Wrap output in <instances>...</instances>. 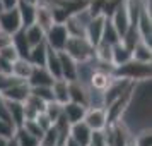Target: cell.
I'll return each instance as SVG.
<instances>
[{
    "instance_id": "6da1fadb",
    "label": "cell",
    "mask_w": 152,
    "mask_h": 146,
    "mask_svg": "<svg viewBox=\"0 0 152 146\" xmlns=\"http://www.w3.org/2000/svg\"><path fill=\"white\" fill-rule=\"evenodd\" d=\"M63 52L69 57H72L77 64H82L94 59V47L86 38H69Z\"/></svg>"
},
{
    "instance_id": "7a4b0ae2",
    "label": "cell",
    "mask_w": 152,
    "mask_h": 146,
    "mask_svg": "<svg viewBox=\"0 0 152 146\" xmlns=\"http://www.w3.org/2000/svg\"><path fill=\"white\" fill-rule=\"evenodd\" d=\"M69 42V33L65 29V24H53L45 33V45L53 52H63Z\"/></svg>"
},
{
    "instance_id": "3957f363",
    "label": "cell",
    "mask_w": 152,
    "mask_h": 146,
    "mask_svg": "<svg viewBox=\"0 0 152 146\" xmlns=\"http://www.w3.org/2000/svg\"><path fill=\"white\" fill-rule=\"evenodd\" d=\"M82 122L87 125L92 132L94 131H104V129L108 127L106 108H87Z\"/></svg>"
},
{
    "instance_id": "277c9868",
    "label": "cell",
    "mask_w": 152,
    "mask_h": 146,
    "mask_svg": "<svg viewBox=\"0 0 152 146\" xmlns=\"http://www.w3.org/2000/svg\"><path fill=\"white\" fill-rule=\"evenodd\" d=\"M110 22L113 24V28L116 29V33L120 35V38H123L125 33L130 29V19H128V14H126V9H125V4L123 0L116 5V9L111 12V16L108 17Z\"/></svg>"
},
{
    "instance_id": "5b68a950",
    "label": "cell",
    "mask_w": 152,
    "mask_h": 146,
    "mask_svg": "<svg viewBox=\"0 0 152 146\" xmlns=\"http://www.w3.org/2000/svg\"><path fill=\"white\" fill-rule=\"evenodd\" d=\"M0 29L9 35H15L22 29V22L19 17L17 9H9V10H0Z\"/></svg>"
},
{
    "instance_id": "8992f818",
    "label": "cell",
    "mask_w": 152,
    "mask_h": 146,
    "mask_svg": "<svg viewBox=\"0 0 152 146\" xmlns=\"http://www.w3.org/2000/svg\"><path fill=\"white\" fill-rule=\"evenodd\" d=\"M115 79H116V76H113V74H108V72L94 69V72H92L91 77H89L87 86H89L91 90H94V91H97V93H103L104 95V93L111 88V84L115 83Z\"/></svg>"
},
{
    "instance_id": "52a82bcc",
    "label": "cell",
    "mask_w": 152,
    "mask_h": 146,
    "mask_svg": "<svg viewBox=\"0 0 152 146\" xmlns=\"http://www.w3.org/2000/svg\"><path fill=\"white\" fill-rule=\"evenodd\" d=\"M2 98L7 100V102H17V103H24L29 96V84L26 81H17L12 86H9L7 90H4Z\"/></svg>"
},
{
    "instance_id": "ba28073f",
    "label": "cell",
    "mask_w": 152,
    "mask_h": 146,
    "mask_svg": "<svg viewBox=\"0 0 152 146\" xmlns=\"http://www.w3.org/2000/svg\"><path fill=\"white\" fill-rule=\"evenodd\" d=\"M104 22H106V16H96V17L91 19V22L87 24V28H86V40L92 47H96L97 43H101Z\"/></svg>"
},
{
    "instance_id": "9c48e42d",
    "label": "cell",
    "mask_w": 152,
    "mask_h": 146,
    "mask_svg": "<svg viewBox=\"0 0 152 146\" xmlns=\"http://www.w3.org/2000/svg\"><path fill=\"white\" fill-rule=\"evenodd\" d=\"M87 100H89V86L80 83V81H72L69 83V102L79 103L87 108Z\"/></svg>"
},
{
    "instance_id": "30bf717a",
    "label": "cell",
    "mask_w": 152,
    "mask_h": 146,
    "mask_svg": "<svg viewBox=\"0 0 152 146\" xmlns=\"http://www.w3.org/2000/svg\"><path fill=\"white\" fill-rule=\"evenodd\" d=\"M91 136H92V131H91L84 122H77V124L70 125L69 139H70V141H74L75 145H79V146H89Z\"/></svg>"
},
{
    "instance_id": "8fae6325",
    "label": "cell",
    "mask_w": 152,
    "mask_h": 146,
    "mask_svg": "<svg viewBox=\"0 0 152 146\" xmlns=\"http://www.w3.org/2000/svg\"><path fill=\"white\" fill-rule=\"evenodd\" d=\"M135 28H137V33H138L140 42L151 45L152 43V16L147 14L145 10H142L140 16H138V19H137Z\"/></svg>"
},
{
    "instance_id": "7c38bea8",
    "label": "cell",
    "mask_w": 152,
    "mask_h": 146,
    "mask_svg": "<svg viewBox=\"0 0 152 146\" xmlns=\"http://www.w3.org/2000/svg\"><path fill=\"white\" fill-rule=\"evenodd\" d=\"M58 59H60V70H62V79L67 83L77 81V62L69 57L65 52H58Z\"/></svg>"
},
{
    "instance_id": "4fadbf2b",
    "label": "cell",
    "mask_w": 152,
    "mask_h": 146,
    "mask_svg": "<svg viewBox=\"0 0 152 146\" xmlns=\"http://www.w3.org/2000/svg\"><path fill=\"white\" fill-rule=\"evenodd\" d=\"M53 77L50 76V72L45 67H33V72L28 79L29 88H39V86H51L53 84Z\"/></svg>"
},
{
    "instance_id": "5bb4252c",
    "label": "cell",
    "mask_w": 152,
    "mask_h": 146,
    "mask_svg": "<svg viewBox=\"0 0 152 146\" xmlns=\"http://www.w3.org/2000/svg\"><path fill=\"white\" fill-rule=\"evenodd\" d=\"M17 12H19V17H21V22H22V29L33 26L36 21V5L33 4H28L24 0H19L17 4Z\"/></svg>"
},
{
    "instance_id": "9a60e30c",
    "label": "cell",
    "mask_w": 152,
    "mask_h": 146,
    "mask_svg": "<svg viewBox=\"0 0 152 146\" xmlns=\"http://www.w3.org/2000/svg\"><path fill=\"white\" fill-rule=\"evenodd\" d=\"M130 60H132V52L121 42L111 47V64L116 69L118 67H123L125 64H128Z\"/></svg>"
},
{
    "instance_id": "2e32d148",
    "label": "cell",
    "mask_w": 152,
    "mask_h": 146,
    "mask_svg": "<svg viewBox=\"0 0 152 146\" xmlns=\"http://www.w3.org/2000/svg\"><path fill=\"white\" fill-rule=\"evenodd\" d=\"M86 110H87V108H86V107H82V105L69 102V103L63 105V117H65V120H67L70 125L77 124V122H82V120H84Z\"/></svg>"
},
{
    "instance_id": "e0dca14e",
    "label": "cell",
    "mask_w": 152,
    "mask_h": 146,
    "mask_svg": "<svg viewBox=\"0 0 152 146\" xmlns=\"http://www.w3.org/2000/svg\"><path fill=\"white\" fill-rule=\"evenodd\" d=\"M34 24H38L45 33L55 24V22H53V16H51V9H50L46 4H43V2L36 5V21H34Z\"/></svg>"
},
{
    "instance_id": "ac0fdd59",
    "label": "cell",
    "mask_w": 152,
    "mask_h": 146,
    "mask_svg": "<svg viewBox=\"0 0 152 146\" xmlns=\"http://www.w3.org/2000/svg\"><path fill=\"white\" fill-rule=\"evenodd\" d=\"M5 107H7V113H9V119H10L12 125L15 129L22 127V124H24V107H22V103L7 102L5 100Z\"/></svg>"
},
{
    "instance_id": "d6986e66",
    "label": "cell",
    "mask_w": 152,
    "mask_h": 146,
    "mask_svg": "<svg viewBox=\"0 0 152 146\" xmlns=\"http://www.w3.org/2000/svg\"><path fill=\"white\" fill-rule=\"evenodd\" d=\"M132 60L140 64H151L152 62V47L144 42H137V45L132 48Z\"/></svg>"
},
{
    "instance_id": "ffe728a7",
    "label": "cell",
    "mask_w": 152,
    "mask_h": 146,
    "mask_svg": "<svg viewBox=\"0 0 152 146\" xmlns=\"http://www.w3.org/2000/svg\"><path fill=\"white\" fill-rule=\"evenodd\" d=\"M31 72H33V65H31V62L26 60V59H17V60L12 64L10 76H14L15 79H21V81H26V83H28Z\"/></svg>"
},
{
    "instance_id": "44dd1931",
    "label": "cell",
    "mask_w": 152,
    "mask_h": 146,
    "mask_svg": "<svg viewBox=\"0 0 152 146\" xmlns=\"http://www.w3.org/2000/svg\"><path fill=\"white\" fill-rule=\"evenodd\" d=\"M51 93H53V102L60 105L69 103V83L65 79H56L51 84Z\"/></svg>"
},
{
    "instance_id": "7402d4cb",
    "label": "cell",
    "mask_w": 152,
    "mask_h": 146,
    "mask_svg": "<svg viewBox=\"0 0 152 146\" xmlns=\"http://www.w3.org/2000/svg\"><path fill=\"white\" fill-rule=\"evenodd\" d=\"M46 55H48V47L45 43H41V45H36V47H33V48L29 50L28 60L31 62L33 67H45Z\"/></svg>"
},
{
    "instance_id": "603a6c76",
    "label": "cell",
    "mask_w": 152,
    "mask_h": 146,
    "mask_svg": "<svg viewBox=\"0 0 152 146\" xmlns=\"http://www.w3.org/2000/svg\"><path fill=\"white\" fill-rule=\"evenodd\" d=\"M12 45H14V48H15V52H17L19 59H26V60H28L31 47H29L28 40H26V36H24V29H21V31H17L15 35H12Z\"/></svg>"
},
{
    "instance_id": "cb8c5ba5",
    "label": "cell",
    "mask_w": 152,
    "mask_h": 146,
    "mask_svg": "<svg viewBox=\"0 0 152 146\" xmlns=\"http://www.w3.org/2000/svg\"><path fill=\"white\" fill-rule=\"evenodd\" d=\"M45 69L50 72V76L53 79H62V70H60V59L58 53L53 50L48 48V55H46V64H45Z\"/></svg>"
},
{
    "instance_id": "d4e9b609",
    "label": "cell",
    "mask_w": 152,
    "mask_h": 146,
    "mask_svg": "<svg viewBox=\"0 0 152 146\" xmlns=\"http://www.w3.org/2000/svg\"><path fill=\"white\" fill-rule=\"evenodd\" d=\"M24 36H26V40H28L31 48L36 47V45L45 43V31H43L38 24H33V26H29V28L24 29Z\"/></svg>"
},
{
    "instance_id": "484cf974",
    "label": "cell",
    "mask_w": 152,
    "mask_h": 146,
    "mask_svg": "<svg viewBox=\"0 0 152 146\" xmlns=\"http://www.w3.org/2000/svg\"><path fill=\"white\" fill-rule=\"evenodd\" d=\"M101 42L106 43V45H116V43L121 42L120 35L116 33V29L113 28V24L110 22V19L106 17V22H104V29H103V36H101Z\"/></svg>"
},
{
    "instance_id": "4316f807",
    "label": "cell",
    "mask_w": 152,
    "mask_h": 146,
    "mask_svg": "<svg viewBox=\"0 0 152 146\" xmlns=\"http://www.w3.org/2000/svg\"><path fill=\"white\" fill-rule=\"evenodd\" d=\"M14 138H15V141H17L19 146H39V141H38L34 136H31L29 132H26L22 127L15 129Z\"/></svg>"
},
{
    "instance_id": "83f0119b",
    "label": "cell",
    "mask_w": 152,
    "mask_h": 146,
    "mask_svg": "<svg viewBox=\"0 0 152 146\" xmlns=\"http://www.w3.org/2000/svg\"><path fill=\"white\" fill-rule=\"evenodd\" d=\"M29 95L36 96L45 103L53 102V93H51V86H39V88H29Z\"/></svg>"
},
{
    "instance_id": "f1b7e54d",
    "label": "cell",
    "mask_w": 152,
    "mask_h": 146,
    "mask_svg": "<svg viewBox=\"0 0 152 146\" xmlns=\"http://www.w3.org/2000/svg\"><path fill=\"white\" fill-rule=\"evenodd\" d=\"M45 113L48 115V119L53 122V125H55V122L62 117V113H63V105L56 103V102H50V103H46V107H45Z\"/></svg>"
},
{
    "instance_id": "f546056e",
    "label": "cell",
    "mask_w": 152,
    "mask_h": 146,
    "mask_svg": "<svg viewBox=\"0 0 152 146\" xmlns=\"http://www.w3.org/2000/svg\"><path fill=\"white\" fill-rule=\"evenodd\" d=\"M58 145H62L60 143V136H58L55 125H53L51 129H48V131L43 134L41 141H39V146H58Z\"/></svg>"
},
{
    "instance_id": "4dcf8cb0",
    "label": "cell",
    "mask_w": 152,
    "mask_h": 146,
    "mask_svg": "<svg viewBox=\"0 0 152 146\" xmlns=\"http://www.w3.org/2000/svg\"><path fill=\"white\" fill-rule=\"evenodd\" d=\"M133 141L135 146H152V134H151V127L142 129L133 134Z\"/></svg>"
},
{
    "instance_id": "1f68e13d",
    "label": "cell",
    "mask_w": 152,
    "mask_h": 146,
    "mask_svg": "<svg viewBox=\"0 0 152 146\" xmlns=\"http://www.w3.org/2000/svg\"><path fill=\"white\" fill-rule=\"evenodd\" d=\"M22 129H24L26 132H29L31 136H34V138L38 139V141H41L43 134H45L41 127L36 124V120H26V122L22 124Z\"/></svg>"
},
{
    "instance_id": "d6a6232c",
    "label": "cell",
    "mask_w": 152,
    "mask_h": 146,
    "mask_svg": "<svg viewBox=\"0 0 152 146\" xmlns=\"http://www.w3.org/2000/svg\"><path fill=\"white\" fill-rule=\"evenodd\" d=\"M0 59L5 60V62H9V64H14L15 60L19 59V55H17V52H15V48H14V45H9L5 48H0Z\"/></svg>"
},
{
    "instance_id": "836d02e7",
    "label": "cell",
    "mask_w": 152,
    "mask_h": 146,
    "mask_svg": "<svg viewBox=\"0 0 152 146\" xmlns=\"http://www.w3.org/2000/svg\"><path fill=\"white\" fill-rule=\"evenodd\" d=\"M14 134H15V127L12 125V122L0 120V138L10 139V138H14Z\"/></svg>"
},
{
    "instance_id": "e575fe53",
    "label": "cell",
    "mask_w": 152,
    "mask_h": 146,
    "mask_svg": "<svg viewBox=\"0 0 152 146\" xmlns=\"http://www.w3.org/2000/svg\"><path fill=\"white\" fill-rule=\"evenodd\" d=\"M89 146H108V139H106V132L104 131H94L91 136Z\"/></svg>"
},
{
    "instance_id": "d590c367",
    "label": "cell",
    "mask_w": 152,
    "mask_h": 146,
    "mask_svg": "<svg viewBox=\"0 0 152 146\" xmlns=\"http://www.w3.org/2000/svg\"><path fill=\"white\" fill-rule=\"evenodd\" d=\"M34 120H36V124H38V125L43 129V132H46L48 129H51V127H53V122L48 119V115H46L45 112H41V113H39V115L34 119Z\"/></svg>"
},
{
    "instance_id": "8d00e7d4",
    "label": "cell",
    "mask_w": 152,
    "mask_h": 146,
    "mask_svg": "<svg viewBox=\"0 0 152 146\" xmlns=\"http://www.w3.org/2000/svg\"><path fill=\"white\" fill-rule=\"evenodd\" d=\"M9 45H12V35H9V33L0 29V48H5Z\"/></svg>"
},
{
    "instance_id": "74e56055",
    "label": "cell",
    "mask_w": 152,
    "mask_h": 146,
    "mask_svg": "<svg viewBox=\"0 0 152 146\" xmlns=\"http://www.w3.org/2000/svg\"><path fill=\"white\" fill-rule=\"evenodd\" d=\"M19 4V0H0L2 10H9V9H15Z\"/></svg>"
},
{
    "instance_id": "f35d334b",
    "label": "cell",
    "mask_w": 152,
    "mask_h": 146,
    "mask_svg": "<svg viewBox=\"0 0 152 146\" xmlns=\"http://www.w3.org/2000/svg\"><path fill=\"white\" fill-rule=\"evenodd\" d=\"M7 146H19V145H17V141H15V138H10V139L7 141Z\"/></svg>"
},
{
    "instance_id": "ab89813d",
    "label": "cell",
    "mask_w": 152,
    "mask_h": 146,
    "mask_svg": "<svg viewBox=\"0 0 152 146\" xmlns=\"http://www.w3.org/2000/svg\"><path fill=\"white\" fill-rule=\"evenodd\" d=\"M24 2H28V4H33V5H38V4H41L43 0H24Z\"/></svg>"
},
{
    "instance_id": "60d3db41",
    "label": "cell",
    "mask_w": 152,
    "mask_h": 146,
    "mask_svg": "<svg viewBox=\"0 0 152 146\" xmlns=\"http://www.w3.org/2000/svg\"><path fill=\"white\" fill-rule=\"evenodd\" d=\"M65 146H79V145H75L74 141H70V139H67V141H65Z\"/></svg>"
},
{
    "instance_id": "b9f144b4",
    "label": "cell",
    "mask_w": 152,
    "mask_h": 146,
    "mask_svg": "<svg viewBox=\"0 0 152 146\" xmlns=\"http://www.w3.org/2000/svg\"><path fill=\"white\" fill-rule=\"evenodd\" d=\"M7 141H9V139H5V138H0V146H7Z\"/></svg>"
},
{
    "instance_id": "7bdbcfd3",
    "label": "cell",
    "mask_w": 152,
    "mask_h": 146,
    "mask_svg": "<svg viewBox=\"0 0 152 146\" xmlns=\"http://www.w3.org/2000/svg\"><path fill=\"white\" fill-rule=\"evenodd\" d=\"M58 146H65V145H58Z\"/></svg>"
},
{
    "instance_id": "ee69618b",
    "label": "cell",
    "mask_w": 152,
    "mask_h": 146,
    "mask_svg": "<svg viewBox=\"0 0 152 146\" xmlns=\"http://www.w3.org/2000/svg\"><path fill=\"white\" fill-rule=\"evenodd\" d=\"M0 10H2V5H0Z\"/></svg>"
}]
</instances>
